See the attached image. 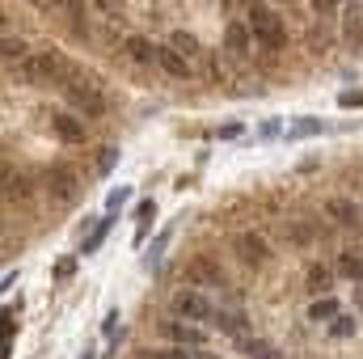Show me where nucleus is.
<instances>
[{"label":"nucleus","instance_id":"f257e3e1","mask_svg":"<svg viewBox=\"0 0 363 359\" xmlns=\"http://www.w3.org/2000/svg\"><path fill=\"white\" fill-rule=\"evenodd\" d=\"M245 26H250V34H254L262 47H271V51H279V47L287 43V30H283V21H279V13H274L271 4H254Z\"/></svg>","mask_w":363,"mask_h":359},{"label":"nucleus","instance_id":"f03ea898","mask_svg":"<svg viewBox=\"0 0 363 359\" xmlns=\"http://www.w3.org/2000/svg\"><path fill=\"white\" fill-rule=\"evenodd\" d=\"M21 72H26L30 85H51V81H60V77L68 72V64H64L55 51H38V55H30V60L21 64Z\"/></svg>","mask_w":363,"mask_h":359},{"label":"nucleus","instance_id":"7ed1b4c3","mask_svg":"<svg viewBox=\"0 0 363 359\" xmlns=\"http://www.w3.org/2000/svg\"><path fill=\"white\" fill-rule=\"evenodd\" d=\"M64 93H68V101H72L81 114H89V118H101V114H106V97L97 93L93 81H64Z\"/></svg>","mask_w":363,"mask_h":359},{"label":"nucleus","instance_id":"20e7f679","mask_svg":"<svg viewBox=\"0 0 363 359\" xmlns=\"http://www.w3.org/2000/svg\"><path fill=\"white\" fill-rule=\"evenodd\" d=\"M174 313L186 317L190 326H194V321H216V309H211V300H207L203 292H178V296H174Z\"/></svg>","mask_w":363,"mask_h":359},{"label":"nucleus","instance_id":"39448f33","mask_svg":"<svg viewBox=\"0 0 363 359\" xmlns=\"http://www.w3.org/2000/svg\"><path fill=\"white\" fill-rule=\"evenodd\" d=\"M233 245H237V258H241L245 267H267V263H271V250H267V241H262L258 233H241Z\"/></svg>","mask_w":363,"mask_h":359},{"label":"nucleus","instance_id":"423d86ee","mask_svg":"<svg viewBox=\"0 0 363 359\" xmlns=\"http://www.w3.org/2000/svg\"><path fill=\"white\" fill-rule=\"evenodd\" d=\"M186 279L199 283V287H220V283H224V270L216 267L211 258H190V263H186Z\"/></svg>","mask_w":363,"mask_h":359},{"label":"nucleus","instance_id":"0eeeda50","mask_svg":"<svg viewBox=\"0 0 363 359\" xmlns=\"http://www.w3.org/2000/svg\"><path fill=\"white\" fill-rule=\"evenodd\" d=\"M47 190H51L55 199H64V203L77 199V174H72L68 165H55V170L47 174Z\"/></svg>","mask_w":363,"mask_h":359},{"label":"nucleus","instance_id":"6e6552de","mask_svg":"<svg viewBox=\"0 0 363 359\" xmlns=\"http://www.w3.org/2000/svg\"><path fill=\"white\" fill-rule=\"evenodd\" d=\"M51 127L64 144H85V123L77 114H51Z\"/></svg>","mask_w":363,"mask_h":359},{"label":"nucleus","instance_id":"1a4fd4ad","mask_svg":"<svg viewBox=\"0 0 363 359\" xmlns=\"http://www.w3.org/2000/svg\"><path fill=\"white\" fill-rule=\"evenodd\" d=\"M165 334H169L178 347H190V351L207 343V334H203L199 326H190V321H165Z\"/></svg>","mask_w":363,"mask_h":359},{"label":"nucleus","instance_id":"9d476101","mask_svg":"<svg viewBox=\"0 0 363 359\" xmlns=\"http://www.w3.org/2000/svg\"><path fill=\"white\" fill-rule=\"evenodd\" d=\"M325 211L334 216V224H342V228H359V207H355L351 199H342V194H334V199L325 203Z\"/></svg>","mask_w":363,"mask_h":359},{"label":"nucleus","instance_id":"9b49d317","mask_svg":"<svg viewBox=\"0 0 363 359\" xmlns=\"http://www.w3.org/2000/svg\"><path fill=\"white\" fill-rule=\"evenodd\" d=\"M250 43H254V34H250V26H228V34H224V47H228V55H237V60H245L250 55Z\"/></svg>","mask_w":363,"mask_h":359},{"label":"nucleus","instance_id":"f8f14e48","mask_svg":"<svg viewBox=\"0 0 363 359\" xmlns=\"http://www.w3.org/2000/svg\"><path fill=\"white\" fill-rule=\"evenodd\" d=\"M127 55H131L135 64H157V60H161V47H152L144 34H131V38H127Z\"/></svg>","mask_w":363,"mask_h":359},{"label":"nucleus","instance_id":"ddd939ff","mask_svg":"<svg viewBox=\"0 0 363 359\" xmlns=\"http://www.w3.org/2000/svg\"><path fill=\"white\" fill-rule=\"evenodd\" d=\"M304 287H308L313 296H321V300H325V296H330V287H334V270H330V267H308V283H304Z\"/></svg>","mask_w":363,"mask_h":359},{"label":"nucleus","instance_id":"4468645a","mask_svg":"<svg viewBox=\"0 0 363 359\" xmlns=\"http://www.w3.org/2000/svg\"><path fill=\"white\" fill-rule=\"evenodd\" d=\"M157 64H161L169 77H190V60H186V55H178L174 47H161V60H157Z\"/></svg>","mask_w":363,"mask_h":359},{"label":"nucleus","instance_id":"2eb2a0df","mask_svg":"<svg viewBox=\"0 0 363 359\" xmlns=\"http://www.w3.org/2000/svg\"><path fill=\"white\" fill-rule=\"evenodd\" d=\"M140 359H216V355H211V351H203V347H194V351L174 347V351H140Z\"/></svg>","mask_w":363,"mask_h":359},{"label":"nucleus","instance_id":"dca6fc26","mask_svg":"<svg viewBox=\"0 0 363 359\" xmlns=\"http://www.w3.org/2000/svg\"><path fill=\"white\" fill-rule=\"evenodd\" d=\"M169 47H174L178 55H186V60H194V55H199V38H194V34H186V30H174V34H169Z\"/></svg>","mask_w":363,"mask_h":359},{"label":"nucleus","instance_id":"f3484780","mask_svg":"<svg viewBox=\"0 0 363 359\" xmlns=\"http://www.w3.org/2000/svg\"><path fill=\"white\" fill-rule=\"evenodd\" d=\"M241 351H245L250 359H279V355H274V347L267 343V338H245V343H241Z\"/></svg>","mask_w":363,"mask_h":359},{"label":"nucleus","instance_id":"a211bd4d","mask_svg":"<svg viewBox=\"0 0 363 359\" xmlns=\"http://www.w3.org/2000/svg\"><path fill=\"white\" fill-rule=\"evenodd\" d=\"M338 270H342L347 279H359V283H363V258H359V254H351V250H347V254H338Z\"/></svg>","mask_w":363,"mask_h":359},{"label":"nucleus","instance_id":"6ab92c4d","mask_svg":"<svg viewBox=\"0 0 363 359\" xmlns=\"http://www.w3.org/2000/svg\"><path fill=\"white\" fill-rule=\"evenodd\" d=\"M152 216H157V203H152V199H144V203L135 207V220H140V228H135V241H144V233H148Z\"/></svg>","mask_w":363,"mask_h":359},{"label":"nucleus","instance_id":"aec40b11","mask_svg":"<svg viewBox=\"0 0 363 359\" xmlns=\"http://www.w3.org/2000/svg\"><path fill=\"white\" fill-rule=\"evenodd\" d=\"M308 317H313V321H330V317H338V300H334V296H325V300H313Z\"/></svg>","mask_w":363,"mask_h":359},{"label":"nucleus","instance_id":"412c9836","mask_svg":"<svg viewBox=\"0 0 363 359\" xmlns=\"http://www.w3.org/2000/svg\"><path fill=\"white\" fill-rule=\"evenodd\" d=\"M216 326L228 330V334H245V321H241L237 313H216Z\"/></svg>","mask_w":363,"mask_h":359},{"label":"nucleus","instance_id":"4be33fe9","mask_svg":"<svg viewBox=\"0 0 363 359\" xmlns=\"http://www.w3.org/2000/svg\"><path fill=\"white\" fill-rule=\"evenodd\" d=\"M17 194H26V182H21V174L4 170V199H17Z\"/></svg>","mask_w":363,"mask_h":359},{"label":"nucleus","instance_id":"5701e85b","mask_svg":"<svg viewBox=\"0 0 363 359\" xmlns=\"http://www.w3.org/2000/svg\"><path fill=\"white\" fill-rule=\"evenodd\" d=\"M106 233H110V216H106V220H101V224L89 233V241H85V254H93V250L101 245V237H106Z\"/></svg>","mask_w":363,"mask_h":359},{"label":"nucleus","instance_id":"b1692460","mask_svg":"<svg viewBox=\"0 0 363 359\" xmlns=\"http://www.w3.org/2000/svg\"><path fill=\"white\" fill-rule=\"evenodd\" d=\"M4 60H30L21 38H4Z\"/></svg>","mask_w":363,"mask_h":359},{"label":"nucleus","instance_id":"393cba45","mask_svg":"<svg viewBox=\"0 0 363 359\" xmlns=\"http://www.w3.org/2000/svg\"><path fill=\"white\" fill-rule=\"evenodd\" d=\"M313 131H321V123H317V118H300V123L291 127V140H300V136H313Z\"/></svg>","mask_w":363,"mask_h":359},{"label":"nucleus","instance_id":"a878e982","mask_svg":"<svg viewBox=\"0 0 363 359\" xmlns=\"http://www.w3.org/2000/svg\"><path fill=\"white\" fill-rule=\"evenodd\" d=\"M330 330H334V338H351V334H355V317H338Z\"/></svg>","mask_w":363,"mask_h":359},{"label":"nucleus","instance_id":"bb28decb","mask_svg":"<svg viewBox=\"0 0 363 359\" xmlns=\"http://www.w3.org/2000/svg\"><path fill=\"white\" fill-rule=\"evenodd\" d=\"M114 161H118V148H106V153L97 157V170H101V174H110V170H114Z\"/></svg>","mask_w":363,"mask_h":359},{"label":"nucleus","instance_id":"cd10ccee","mask_svg":"<svg viewBox=\"0 0 363 359\" xmlns=\"http://www.w3.org/2000/svg\"><path fill=\"white\" fill-rule=\"evenodd\" d=\"M72 275H77V263L72 258H60L55 263V279H72Z\"/></svg>","mask_w":363,"mask_h":359},{"label":"nucleus","instance_id":"c85d7f7f","mask_svg":"<svg viewBox=\"0 0 363 359\" xmlns=\"http://www.w3.org/2000/svg\"><path fill=\"white\" fill-rule=\"evenodd\" d=\"M347 38L359 47V21H355V17H347Z\"/></svg>","mask_w":363,"mask_h":359},{"label":"nucleus","instance_id":"c756f323","mask_svg":"<svg viewBox=\"0 0 363 359\" xmlns=\"http://www.w3.org/2000/svg\"><path fill=\"white\" fill-rule=\"evenodd\" d=\"M123 203H127V190H114V194H110V211H118Z\"/></svg>","mask_w":363,"mask_h":359},{"label":"nucleus","instance_id":"7c9ffc66","mask_svg":"<svg viewBox=\"0 0 363 359\" xmlns=\"http://www.w3.org/2000/svg\"><path fill=\"white\" fill-rule=\"evenodd\" d=\"M338 101H342V106H363V93H342Z\"/></svg>","mask_w":363,"mask_h":359},{"label":"nucleus","instance_id":"2f4dec72","mask_svg":"<svg viewBox=\"0 0 363 359\" xmlns=\"http://www.w3.org/2000/svg\"><path fill=\"white\" fill-rule=\"evenodd\" d=\"M355 309L363 313V287H355Z\"/></svg>","mask_w":363,"mask_h":359},{"label":"nucleus","instance_id":"473e14b6","mask_svg":"<svg viewBox=\"0 0 363 359\" xmlns=\"http://www.w3.org/2000/svg\"><path fill=\"white\" fill-rule=\"evenodd\" d=\"M81 359H93V351H85V355H81Z\"/></svg>","mask_w":363,"mask_h":359}]
</instances>
